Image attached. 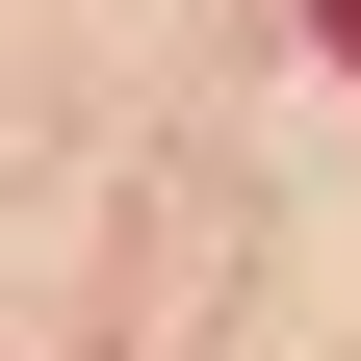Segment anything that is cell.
I'll list each match as a JSON object with an SVG mask.
<instances>
[{
    "instance_id": "6da1fadb",
    "label": "cell",
    "mask_w": 361,
    "mask_h": 361,
    "mask_svg": "<svg viewBox=\"0 0 361 361\" xmlns=\"http://www.w3.org/2000/svg\"><path fill=\"white\" fill-rule=\"evenodd\" d=\"M336 52H361V0H336Z\"/></svg>"
}]
</instances>
